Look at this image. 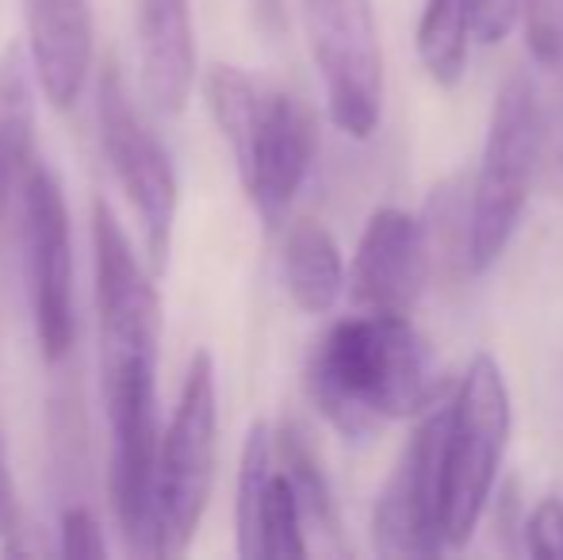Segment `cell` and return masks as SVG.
I'll return each instance as SVG.
<instances>
[{"instance_id": "6da1fadb", "label": "cell", "mask_w": 563, "mask_h": 560, "mask_svg": "<svg viewBox=\"0 0 563 560\" xmlns=\"http://www.w3.org/2000/svg\"><path fill=\"white\" fill-rule=\"evenodd\" d=\"M97 250L100 388L112 438V503L126 553L150 557L157 480V350L162 299L146 277L131 239L104 200L92 204Z\"/></svg>"}, {"instance_id": "7a4b0ae2", "label": "cell", "mask_w": 563, "mask_h": 560, "mask_svg": "<svg viewBox=\"0 0 563 560\" xmlns=\"http://www.w3.org/2000/svg\"><path fill=\"white\" fill-rule=\"evenodd\" d=\"M307 392L334 430L368 438L384 422L418 419L438 404L441 384L430 342L407 315L361 311L314 342Z\"/></svg>"}, {"instance_id": "3957f363", "label": "cell", "mask_w": 563, "mask_h": 560, "mask_svg": "<svg viewBox=\"0 0 563 560\" xmlns=\"http://www.w3.org/2000/svg\"><path fill=\"white\" fill-rule=\"evenodd\" d=\"M203 97L234 154L238 177L257 216L276 227L296 204L314 162V120L291 92L238 66H211Z\"/></svg>"}, {"instance_id": "277c9868", "label": "cell", "mask_w": 563, "mask_h": 560, "mask_svg": "<svg viewBox=\"0 0 563 560\" xmlns=\"http://www.w3.org/2000/svg\"><path fill=\"white\" fill-rule=\"evenodd\" d=\"M549 116L526 69L510 74L495 92L483 142V162L472 185V273L506 254L537 177H544Z\"/></svg>"}, {"instance_id": "5b68a950", "label": "cell", "mask_w": 563, "mask_h": 560, "mask_svg": "<svg viewBox=\"0 0 563 560\" xmlns=\"http://www.w3.org/2000/svg\"><path fill=\"white\" fill-rule=\"evenodd\" d=\"M514 407L503 365L475 353L452 392L445 441V549H464L495 499L498 469L510 441Z\"/></svg>"}, {"instance_id": "8992f818", "label": "cell", "mask_w": 563, "mask_h": 560, "mask_svg": "<svg viewBox=\"0 0 563 560\" xmlns=\"http://www.w3.org/2000/svg\"><path fill=\"white\" fill-rule=\"evenodd\" d=\"M216 446H219L216 361H211L208 350H200L192 358V365H188L177 411H173L162 449H157L150 557L188 553L211 499Z\"/></svg>"}, {"instance_id": "52a82bcc", "label": "cell", "mask_w": 563, "mask_h": 560, "mask_svg": "<svg viewBox=\"0 0 563 560\" xmlns=\"http://www.w3.org/2000/svg\"><path fill=\"white\" fill-rule=\"evenodd\" d=\"M303 31L330 123L349 139H372L384 116V46L372 0H303Z\"/></svg>"}, {"instance_id": "ba28073f", "label": "cell", "mask_w": 563, "mask_h": 560, "mask_svg": "<svg viewBox=\"0 0 563 560\" xmlns=\"http://www.w3.org/2000/svg\"><path fill=\"white\" fill-rule=\"evenodd\" d=\"M452 396L418 415L391 476L372 510V546L379 557H438L445 549V441Z\"/></svg>"}, {"instance_id": "9c48e42d", "label": "cell", "mask_w": 563, "mask_h": 560, "mask_svg": "<svg viewBox=\"0 0 563 560\" xmlns=\"http://www.w3.org/2000/svg\"><path fill=\"white\" fill-rule=\"evenodd\" d=\"M97 120L108 162H112L119 185H123L126 200L142 223L150 265L165 270L173 223H177V173H173L165 142L142 120L119 66H104V74H100Z\"/></svg>"}, {"instance_id": "30bf717a", "label": "cell", "mask_w": 563, "mask_h": 560, "mask_svg": "<svg viewBox=\"0 0 563 560\" xmlns=\"http://www.w3.org/2000/svg\"><path fill=\"white\" fill-rule=\"evenodd\" d=\"M20 239L27 262L31 311L46 361H62L74 350V234L62 185L51 169L35 165L20 193Z\"/></svg>"}, {"instance_id": "8fae6325", "label": "cell", "mask_w": 563, "mask_h": 560, "mask_svg": "<svg viewBox=\"0 0 563 560\" xmlns=\"http://www.w3.org/2000/svg\"><path fill=\"white\" fill-rule=\"evenodd\" d=\"M234 538L245 560H296L311 553L296 484L276 453V430L253 422L238 469Z\"/></svg>"}, {"instance_id": "7c38bea8", "label": "cell", "mask_w": 563, "mask_h": 560, "mask_svg": "<svg viewBox=\"0 0 563 560\" xmlns=\"http://www.w3.org/2000/svg\"><path fill=\"white\" fill-rule=\"evenodd\" d=\"M430 231L402 208H379L364 223L349 265V296L361 311L410 315L430 281Z\"/></svg>"}, {"instance_id": "4fadbf2b", "label": "cell", "mask_w": 563, "mask_h": 560, "mask_svg": "<svg viewBox=\"0 0 563 560\" xmlns=\"http://www.w3.org/2000/svg\"><path fill=\"white\" fill-rule=\"evenodd\" d=\"M27 4L31 69L38 89L69 108L85 89L92 62V0H23Z\"/></svg>"}, {"instance_id": "5bb4252c", "label": "cell", "mask_w": 563, "mask_h": 560, "mask_svg": "<svg viewBox=\"0 0 563 560\" xmlns=\"http://www.w3.org/2000/svg\"><path fill=\"white\" fill-rule=\"evenodd\" d=\"M139 62L150 105L177 116L196 85L192 0H139Z\"/></svg>"}, {"instance_id": "9a60e30c", "label": "cell", "mask_w": 563, "mask_h": 560, "mask_svg": "<svg viewBox=\"0 0 563 560\" xmlns=\"http://www.w3.org/2000/svg\"><path fill=\"white\" fill-rule=\"evenodd\" d=\"M284 284L299 311L327 315L349 284L334 234L319 219H296L284 234Z\"/></svg>"}, {"instance_id": "2e32d148", "label": "cell", "mask_w": 563, "mask_h": 560, "mask_svg": "<svg viewBox=\"0 0 563 560\" xmlns=\"http://www.w3.org/2000/svg\"><path fill=\"white\" fill-rule=\"evenodd\" d=\"M35 100L20 51L0 58V223L35 169Z\"/></svg>"}, {"instance_id": "e0dca14e", "label": "cell", "mask_w": 563, "mask_h": 560, "mask_svg": "<svg viewBox=\"0 0 563 560\" xmlns=\"http://www.w3.org/2000/svg\"><path fill=\"white\" fill-rule=\"evenodd\" d=\"M475 39V0H426L418 20V58L441 89H456L467 74V46Z\"/></svg>"}, {"instance_id": "ac0fdd59", "label": "cell", "mask_w": 563, "mask_h": 560, "mask_svg": "<svg viewBox=\"0 0 563 560\" xmlns=\"http://www.w3.org/2000/svg\"><path fill=\"white\" fill-rule=\"evenodd\" d=\"M276 453H280V464L288 469L291 484H296L299 507H303V523L307 534H319L327 541V549H338L341 526H338V503L334 492H330V480L319 464V453L311 449L307 433L299 426H280L276 430Z\"/></svg>"}, {"instance_id": "d6986e66", "label": "cell", "mask_w": 563, "mask_h": 560, "mask_svg": "<svg viewBox=\"0 0 563 560\" xmlns=\"http://www.w3.org/2000/svg\"><path fill=\"white\" fill-rule=\"evenodd\" d=\"M521 538H526L529 557L537 560H563V503L560 499H541L526 515L521 526Z\"/></svg>"}, {"instance_id": "ffe728a7", "label": "cell", "mask_w": 563, "mask_h": 560, "mask_svg": "<svg viewBox=\"0 0 563 560\" xmlns=\"http://www.w3.org/2000/svg\"><path fill=\"white\" fill-rule=\"evenodd\" d=\"M62 553L66 557H108L104 530L97 526V518L85 507H69L62 515Z\"/></svg>"}, {"instance_id": "44dd1931", "label": "cell", "mask_w": 563, "mask_h": 560, "mask_svg": "<svg viewBox=\"0 0 563 560\" xmlns=\"http://www.w3.org/2000/svg\"><path fill=\"white\" fill-rule=\"evenodd\" d=\"M529 0H475V39L479 43H503L518 20L526 15Z\"/></svg>"}, {"instance_id": "7402d4cb", "label": "cell", "mask_w": 563, "mask_h": 560, "mask_svg": "<svg viewBox=\"0 0 563 560\" xmlns=\"http://www.w3.org/2000/svg\"><path fill=\"white\" fill-rule=\"evenodd\" d=\"M20 523V503H15V480H12V457H8V433L0 419V538L15 534Z\"/></svg>"}]
</instances>
